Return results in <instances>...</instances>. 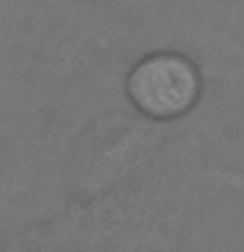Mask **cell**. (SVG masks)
<instances>
[{"label":"cell","instance_id":"obj_3","mask_svg":"<svg viewBox=\"0 0 244 252\" xmlns=\"http://www.w3.org/2000/svg\"><path fill=\"white\" fill-rule=\"evenodd\" d=\"M160 252H173V247H165V250H160Z\"/></svg>","mask_w":244,"mask_h":252},{"label":"cell","instance_id":"obj_1","mask_svg":"<svg viewBox=\"0 0 244 252\" xmlns=\"http://www.w3.org/2000/svg\"><path fill=\"white\" fill-rule=\"evenodd\" d=\"M121 90L142 121L168 126L197 110L208 90V74L192 53L163 45L129 63Z\"/></svg>","mask_w":244,"mask_h":252},{"label":"cell","instance_id":"obj_4","mask_svg":"<svg viewBox=\"0 0 244 252\" xmlns=\"http://www.w3.org/2000/svg\"><path fill=\"white\" fill-rule=\"evenodd\" d=\"M90 3H102V0H90Z\"/></svg>","mask_w":244,"mask_h":252},{"label":"cell","instance_id":"obj_2","mask_svg":"<svg viewBox=\"0 0 244 252\" xmlns=\"http://www.w3.org/2000/svg\"><path fill=\"white\" fill-rule=\"evenodd\" d=\"M155 19L171 27L213 79L244 76V0H160Z\"/></svg>","mask_w":244,"mask_h":252}]
</instances>
